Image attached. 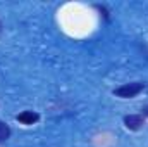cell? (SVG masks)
Returning a JSON list of instances; mask_svg holds the SVG:
<instances>
[{
    "mask_svg": "<svg viewBox=\"0 0 148 147\" xmlns=\"http://www.w3.org/2000/svg\"><path fill=\"white\" fill-rule=\"evenodd\" d=\"M9 137H10V128L3 121H0V142H5Z\"/></svg>",
    "mask_w": 148,
    "mask_h": 147,
    "instance_id": "4",
    "label": "cell"
},
{
    "mask_svg": "<svg viewBox=\"0 0 148 147\" xmlns=\"http://www.w3.org/2000/svg\"><path fill=\"white\" fill-rule=\"evenodd\" d=\"M2 28H3V24H2V21H0V33H2Z\"/></svg>",
    "mask_w": 148,
    "mask_h": 147,
    "instance_id": "6",
    "label": "cell"
},
{
    "mask_svg": "<svg viewBox=\"0 0 148 147\" xmlns=\"http://www.w3.org/2000/svg\"><path fill=\"white\" fill-rule=\"evenodd\" d=\"M124 125L127 130L136 132L145 125V118H143V114H127V116H124Z\"/></svg>",
    "mask_w": 148,
    "mask_h": 147,
    "instance_id": "2",
    "label": "cell"
},
{
    "mask_svg": "<svg viewBox=\"0 0 148 147\" xmlns=\"http://www.w3.org/2000/svg\"><path fill=\"white\" fill-rule=\"evenodd\" d=\"M145 88V83L141 81H134V83H126V85H121L114 90V95L115 97H121V99H133L136 97L138 94H141Z\"/></svg>",
    "mask_w": 148,
    "mask_h": 147,
    "instance_id": "1",
    "label": "cell"
},
{
    "mask_svg": "<svg viewBox=\"0 0 148 147\" xmlns=\"http://www.w3.org/2000/svg\"><path fill=\"white\" fill-rule=\"evenodd\" d=\"M40 119V114L35 111H23L21 114H17V121L23 125H33Z\"/></svg>",
    "mask_w": 148,
    "mask_h": 147,
    "instance_id": "3",
    "label": "cell"
},
{
    "mask_svg": "<svg viewBox=\"0 0 148 147\" xmlns=\"http://www.w3.org/2000/svg\"><path fill=\"white\" fill-rule=\"evenodd\" d=\"M143 114H145V116H148V106L145 107V109H143Z\"/></svg>",
    "mask_w": 148,
    "mask_h": 147,
    "instance_id": "5",
    "label": "cell"
}]
</instances>
